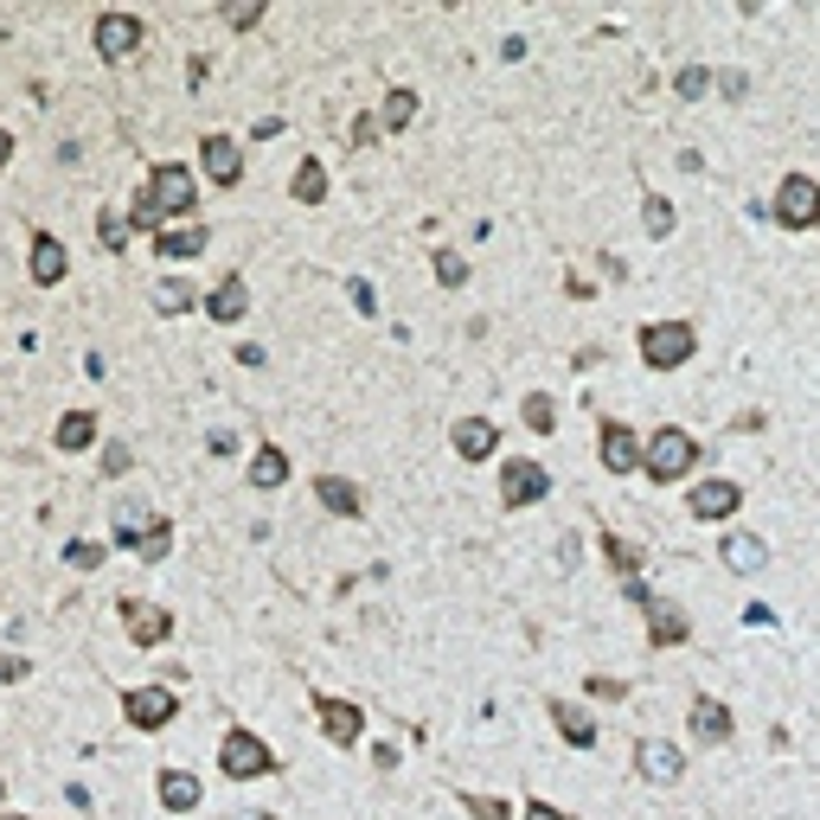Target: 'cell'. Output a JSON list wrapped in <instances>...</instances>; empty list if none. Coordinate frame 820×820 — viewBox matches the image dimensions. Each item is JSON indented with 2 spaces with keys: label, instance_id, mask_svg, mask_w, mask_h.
Masks as SVG:
<instances>
[{
  "label": "cell",
  "instance_id": "6da1fadb",
  "mask_svg": "<svg viewBox=\"0 0 820 820\" xmlns=\"http://www.w3.org/2000/svg\"><path fill=\"white\" fill-rule=\"evenodd\" d=\"M692 462H699V443H692V430H680V423L654 430V443L641 449V469H648V481H661V487L692 475Z\"/></svg>",
  "mask_w": 820,
  "mask_h": 820
},
{
  "label": "cell",
  "instance_id": "7a4b0ae2",
  "mask_svg": "<svg viewBox=\"0 0 820 820\" xmlns=\"http://www.w3.org/2000/svg\"><path fill=\"white\" fill-rule=\"evenodd\" d=\"M141 200L154 205L161 218H187V212L200 205V180H193V167H180V161H161V167L148 174Z\"/></svg>",
  "mask_w": 820,
  "mask_h": 820
},
{
  "label": "cell",
  "instance_id": "3957f363",
  "mask_svg": "<svg viewBox=\"0 0 820 820\" xmlns=\"http://www.w3.org/2000/svg\"><path fill=\"white\" fill-rule=\"evenodd\" d=\"M218 769H225L231 782H257V776H276V756H270V744H264L257 731L231 725L225 744H218Z\"/></svg>",
  "mask_w": 820,
  "mask_h": 820
},
{
  "label": "cell",
  "instance_id": "277c9868",
  "mask_svg": "<svg viewBox=\"0 0 820 820\" xmlns=\"http://www.w3.org/2000/svg\"><path fill=\"white\" fill-rule=\"evenodd\" d=\"M692 346H699L692 321H648V328H641V359H648L654 372L686 366V359H692Z\"/></svg>",
  "mask_w": 820,
  "mask_h": 820
},
{
  "label": "cell",
  "instance_id": "5b68a950",
  "mask_svg": "<svg viewBox=\"0 0 820 820\" xmlns=\"http://www.w3.org/2000/svg\"><path fill=\"white\" fill-rule=\"evenodd\" d=\"M776 225H789V231H815L820 225V180H808V174H789L782 187H776Z\"/></svg>",
  "mask_w": 820,
  "mask_h": 820
},
{
  "label": "cell",
  "instance_id": "8992f818",
  "mask_svg": "<svg viewBox=\"0 0 820 820\" xmlns=\"http://www.w3.org/2000/svg\"><path fill=\"white\" fill-rule=\"evenodd\" d=\"M123 718H129L136 731H161V725L180 718V699H174L167 686H129V692H123Z\"/></svg>",
  "mask_w": 820,
  "mask_h": 820
},
{
  "label": "cell",
  "instance_id": "52a82bcc",
  "mask_svg": "<svg viewBox=\"0 0 820 820\" xmlns=\"http://www.w3.org/2000/svg\"><path fill=\"white\" fill-rule=\"evenodd\" d=\"M308 705H315V718H321L328 744H341V751H353V744H359V731H366V712H359L353 699H334V692H315Z\"/></svg>",
  "mask_w": 820,
  "mask_h": 820
},
{
  "label": "cell",
  "instance_id": "ba28073f",
  "mask_svg": "<svg viewBox=\"0 0 820 820\" xmlns=\"http://www.w3.org/2000/svg\"><path fill=\"white\" fill-rule=\"evenodd\" d=\"M551 494V475L539 469V462H526V456H513L507 469H500V500L520 513V507H533V500H546Z\"/></svg>",
  "mask_w": 820,
  "mask_h": 820
},
{
  "label": "cell",
  "instance_id": "9c48e42d",
  "mask_svg": "<svg viewBox=\"0 0 820 820\" xmlns=\"http://www.w3.org/2000/svg\"><path fill=\"white\" fill-rule=\"evenodd\" d=\"M90 39H97V52H103V59H116V65H123V59H136V52H141L148 26H141L136 13H103Z\"/></svg>",
  "mask_w": 820,
  "mask_h": 820
},
{
  "label": "cell",
  "instance_id": "30bf717a",
  "mask_svg": "<svg viewBox=\"0 0 820 820\" xmlns=\"http://www.w3.org/2000/svg\"><path fill=\"white\" fill-rule=\"evenodd\" d=\"M635 769H641L654 789H674L686 776V756H680V744H667V738H641V744H635Z\"/></svg>",
  "mask_w": 820,
  "mask_h": 820
},
{
  "label": "cell",
  "instance_id": "8fae6325",
  "mask_svg": "<svg viewBox=\"0 0 820 820\" xmlns=\"http://www.w3.org/2000/svg\"><path fill=\"white\" fill-rule=\"evenodd\" d=\"M744 507V487L738 481H699L692 494H686V513L692 520H731Z\"/></svg>",
  "mask_w": 820,
  "mask_h": 820
},
{
  "label": "cell",
  "instance_id": "7c38bea8",
  "mask_svg": "<svg viewBox=\"0 0 820 820\" xmlns=\"http://www.w3.org/2000/svg\"><path fill=\"white\" fill-rule=\"evenodd\" d=\"M200 161H205V180H212V187H238V180H244V154H238L231 136H205Z\"/></svg>",
  "mask_w": 820,
  "mask_h": 820
},
{
  "label": "cell",
  "instance_id": "4fadbf2b",
  "mask_svg": "<svg viewBox=\"0 0 820 820\" xmlns=\"http://www.w3.org/2000/svg\"><path fill=\"white\" fill-rule=\"evenodd\" d=\"M154 795H161V808H167V815H193V808H200V776H193V769H161V776H154Z\"/></svg>",
  "mask_w": 820,
  "mask_h": 820
},
{
  "label": "cell",
  "instance_id": "5bb4252c",
  "mask_svg": "<svg viewBox=\"0 0 820 820\" xmlns=\"http://www.w3.org/2000/svg\"><path fill=\"white\" fill-rule=\"evenodd\" d=\"M731 731H738V725H731V705H718L712 692H699V699H692V738H699V744H731Z\"/></svg>",
  "mask_w": 820,
  "mask_h": 820
},
{
  "label": "cell",
  "instance_id": "9a60e30c",
  "mask_svg": "<svg viewBox=\"0 0 820 820\" xmlns=\"http://www.w3.org/2000/svg\"><path fill=\"white\" fill-rule=\"evenodd\" d=\"M315 500H321L328 513H341V520H359V513H366L359 481H346V475H315Z\"/></svg>",
  "mask_w": 820,
  "mask_h": 820
},
{
  "label": "cell",
  "instance_id": "2e32d148",
  "mask_svg": "<svg viewBox=\"0 0 820 820\" xmlns=\"http://www.w3.org/2000/svg\"><path fill=\"white\" fill-rule=\"evenodd\" d=\"M603 469L610 475H635L641 469V443H635L628 423H603Z\"/></svg>",
  "mask_w": 820,
  "mask_h": 820
},
{
  "label": "cell",
  "instance_id": "e0dca14e",
  "mask_svg": "<svg viewBox=\"0 0 820 820\" xmlns=\"http://www.w3.org/2000/svg\"><path fill=\"white\" fill-rule=\"evenodd\" d=\"M205 315H212V321H225V328H231V321H244V315H251V289H244V276H225V282L205 295Z\"/></svg>",
  "mask_w": 820,
  "mask_h": 820
},
{
  "label": "cell",
  "instance_id": "ac0fdd59",
  "mask_svg": "<svg viewBox=\"0 0 820 820\" xmlns=\"http://www.w3.org/2000/svg\"><path fill=\"white\" fill-rule=\"evenodd\" d=\"M494 449H500V430H494L487 417H462V423H456V456H462V462H487Z\"/></svg>",
  "mask_w": 820,
  "mask_h": 820
},
{
  "label": "cell",
  "instance_id": "d6986e66",
  "mask_svg": "<svg viewBox=\"0 0 820 820\" xmlns=\"http://www.w3.org/2000/svg\"><path fill=\"white\" fill-rule=\"evenodd\" d=\"M123 615H129V641H136V648H161V641L174 635V615H167V610H148V603H123Z\"/></svg>",
  "mask_w": 820,
  "mask_h": 820
},
{
  "label": "cell",
  "instance_id": "ffe728a7",
  "mask_svg": "<svg viewBox=\"0 0 820 820\" xmlns=\"http://www.w3.org/2000/svg\"><path fill=\"white\" fill-rule=\"evenodd\" d=\"M65 276H71L65 244H59L52 231H39V238H33V282H39V289H52V282H65Z\"/></svg>",
  "mask_w": 820,
  "mask_h": 820
},
{
  "label": "cell",
  "instance_id": "44dd1931",
  "mask_svg": "<svg viewBox=\"0 0 820 820\" xmlns=\"http://www.w3.org/2000/svg\"><path fill=\"white\" fill-rule=\"evenodd\" d=\"M718 558L738 571V577H756L763 564H769V546L756 539V533H725V546H718Z\"/></svg>",
  "mask_w": 820,
  "mask_h": 820
},
{
  "label": "cell",
  "instance_id": "7402d4cb",
  "mask_svg": "<svg viewBox=\"0 0 820 820\" xmlns=\"http://www.w3.org/2000/svg\"><path fill=\"white\" fill-rule=\"evenodd\" d=\"M686 635H692V622H686L680 603H648V641L654 648H680Z\"/></svg>",
  "mask_w": 820,
  "mask_h": 820
},
{
  "label": "cell",
  "instance_id": "603a6c76",
  "mask_svg": "<svg viewBox=\"0 0 820 820\" xmlns=\"http://www.w3.org/2000/svg\"><path fill=\"white\" fill-rule=\"evenodd\" d=\"M551 725H558V738H564V744H577V751H590V744H597V718H590L584 705L551 699Z\"/></svg>",
  "mask_w": 820,
  "mask_h": 820
},
{
  "label": "cell",
  "instance_id": "cb8c5ba5",
  "mask_svg": "<svg viewBox=\"0 0 820 820\" xmlns=\"http://www.w3.org/2000/svg\"><path fill=\"white\" fill-rule=\"evenodd\" d=\"M205 244H212V231H205V225H180V231H161V238H154V257L187 264V257H205Z\"/></svg>",
  "mask_w": 820,
  "mask_h": 820
},
{
  "label": "cell",
  "instance_id": "d4e9b609",
  "mask_svg": "<svg viewBox=\"0 0 820 820\" xmlns=\"http://www.w3.org/2000/svg\"><path fill=\"white\" fill-rule=\"evenodd\" d=\"M154 308H161V315H193V308H200V289L180 282V276H167V282H154Z\"/></svg>",
  "mask_w": 820,
  "mask_h": 820
},
{
  "label": "cell",
  "instance_id": "484cf974",
  "mask_svg": "<svg viewBox=\"0 0 820 820\" xmlns=\"http://www.w3.org/2000/svg\"><path fill=\"white\" fill-rule=\"evenodd\" d=\"M154 526H161V513H148V507H136V500H129V507H116V539H123V546L141 551V539H148Z\"/></svg>",
  "mask_w": 820,
  "mask_h": 820
},
{
  "label": "cell",
  "instance_id": "4316f807",
  "mask_svg": "<svg viewBox=\"0 0 820 820\" xmlns=\"http://www.w3.org/2000/svg\"><path fill=\"white\" fill-rule=\"evenodd\" d=\"M289 193H295V200H302V205H321V200H328V167H321V161L308 154V161L295 167V180H289Z\"/></svg>",
  "mask_w": 820,
  "mask_h": 820
},
{
  "label": "cell",
  "instance_id": "83f0119b",
  "mask_svg": "<svg viewBox=\"0 0 820 820\" xmlns=\"http://www.w3.org/2000/svg\"><path fill=\"white\" fill-rule=\"evenodd\" d=\"M289 481V456L276 449V443H264L257 456H251V487H282Z\"/></svg>",
  "mask_w": 820,
  "mask_h": 820
},
{
  "label": "cell",
  "instance_id": "f1b7e54d",
  "mask_svg": "<svg viewBox=\"0 0 820 820\" xmlns=\"http://www.w3.org/2000/svg\"><path fill=\"white\" fill-rule=\"evenodd\" d=\"M90 443H97V417H90V410H71L65 423H59V449L77 456V449H90Z\"/></svg>",
  "mask_w": 820,
  "mask_h": 820
},
{
  "label": "cell",
  "instance_id": "f546056e",
  "mask_svg": "<svg viewBox=\"0 0 820 820\" xmlns=\"http://www.w3.org/2000/svg\"><path fill=\"white\" fill-rule=\"evenodd\" d=\"M129 231H136V225H129L123 212H97V244H103L110 257H123V251H129Z\"/></svg>",
  "mask_w": 820,
  "mask_h": 820
},
{
  "label": "cell",
  "instance_id": "4dcf8cb0",
  "mask_svg": "<svg viewBox=\"0 0 820 820\" xmlns=\"http://www.w3.org/2000/svg\"><path fill=\"white\" fill-rule=\"evenodd\" d=\"M603 558H610L615 577H635V571H641V551L628 546V539H615V533H603Z\"/></svg>",
  "mask_w": 820,
  "mask_h": 820
},
{
  "label": "cell",
  "instance_id": "1f68e13d",
  "mask_svg": "<svg viewBox=\"0 0 820 820\" xmlns=\"http://www.w3.org/2000/svg\"><path fill=\"white\" fill-rule=\"evenodd\" d=\"M520 417H526V430H539V436H551V430H558V405H551L546 392H533V398L520 405Z\"/></svg>",
  "mask_w": 820,
  "mask_h": 820
},
{
  "label": "cell",
  "instance_id": "d6a6232c",
  "mask_svg": "<svg viewBox=\"0 0 820 820\" xmlns=\"http://www.w3.org/2000/svg\"><path fill=\"white\" fill-rule=\"evenodd\" d=\"M410 116H417V90H392V97H385V116H379V123H385V129H405Z\"/></svg>",
  "mask_w": 820,
  "mask_h": 820
},
{
  "label": "cell",
  "instance_id": "836d02e7",
  "mask_svg": "<svg viewBox=\"0 0 820 820\" xmlns=\"http://www.w3.org/2000/svg\"><path fill=\"white\" fill-rule=\"evenodd\" d=\"M436 282H443V289H462V282H469V257H462V251H436Z\"/></svg>",
  "mask_w": 820,
  "mask_h": 820
},
{
  "label": "cell",
  "instance_id": "e575fe53",
  "mask_svg": "<svg viewBox=\"0 0 820 820\" xmlns=\"http://www.w3.org/2000/svg\"><path fill=\"white\" fill-rule=\"evenodd\" d=\"M103 558H110V551L97 546V539H71V546H65V564H71V571H97Z\"/></svg>",
  "mask_w": 820,
  "mask_h": 820
},
{
  "label": "cell",
  "instance_id": "d590c367",
  "mask_svg": "<svg viewBox=\"0 0 820 820\" xmlns=\"http://www.w3.org/2000/svg\"><path fill=\"white\" fill-rule=\"evenodd\" d=\"M641 225H648V238H667L680 218H674V205H667V200H648V205H641Z\"/></svg>",
  "mask_w": 820,
  "mask_h": 820
},
{
  "label": "cell",
  "instance_id": "8d00e7d4",
  "mask_svg": "<svg viewBox=\"0 0 820 820\" xmlns=\"http://www.w3.org/2000/svg\"><path fill=\"white\" fill-rule=\"evenodd\" d=\"M462 815H475V820H513V808H507L500 795H462Z\"/></svg>",
  "mask_w": 820,
  "mask_h": 820
},
{
  "label": "cell",
  "instance_id": "74e56055",
  "mask_svg": "<svg viewBox=\"0 0 820 820\" xmlns=\"http://www.w3.org/2000/svg\"><path fill=\"white\" fill-rule=\"evenodd\" d=\"M167 551H174V526H167V520H161V526H154V533H148V539H141V564H161V558H167Z\"/></svg>",
  "mask_w": 820,
  "mask_h": 820
},
{
  "label": "cell",
  "instance_id": "f35d334b",
  "mask_svg": "<svg viewBox=\"0 0 820 820\" xmlns=\"http://www.w3.org/2000/svg\"><path fill=\"white\" fill-rule=\"evenodd\" d=\"M705 90H712V71H705V65H686V71H680V97L692 103V97H705Z\"/></svg>",
  "mask_w": 820,
  "mask_h": 820
},
{
  "label": "cell",
  "instance_id": "ab89813d",
  "mask_svg": "<svg viewBox=\"0 0 820 820\" xmlns=\"http://www.w3.org/2000/svg\"><path fill=\"white\" fill-rule=\"evenodd\" d=\"M346 136H353V148H372V141L385 136V123H379V116H353V129H346Z\"/></svg>",
  "mask_w": 820,
  "mask_h": 820
},
{
  "label": "cell",
  "instance_id": "60d3db41",
  "mask_svg": "<svg viewBox=\"0 0 820 820\" xmlns=\"http://www.w3.org/2000/svg\"><path fill=\"white\" fill-rule=\"evenodd\" d=\"M129 443H103V475H129Z\"/></svg>",
  "mask_w": 820,
  "mask_h": 820
},
{
  "label": "cell",
  "instance_id": "b9f144b4",
  "mask_svg": "<svg viewBox=\"0 0 820 820\" xmlns=\"http://www.w3.org/2000/svg\"><path fill=\"white\" fill-rule=\"evenodd\" d=\"M225 20H231V26H257V20H264V0H244V7H225Z\"/></svg>",
  "mask_w": 820,
  "mask_h": 820
},
{
  "label": "cell",
  "instance_id": "7bdbcfd3",
  "mask_svg": "<svg viewBox=\"0 0 820 820\" xmlns=\"http://www.w3.org/2000/svg\"><path fill=\"white\" fill-rule=\"evenodd\" d=\"M129 225H136V231H154V238H161V212H154L148 200H136V212H129Z\"/></svg>",
  "mask_w": 820,
  "mask_h": 820
},
{
  "label": "cell",
  "instance_id": "ee69618b",
  "mask_svg": "<svg viewBox=\"0 0 820 820\" xmlns=\"http://www.w3.org/2000/svg\"><path fill=\"white\" fill-rule=\"evenodd\" d=\"M590 692H597V699H628V686L610 680V674H590Z\"/></svg>",
  "mask_w": 820,
  "mask_h": 820
},
{
  "label": "cell",
  "instance_id": "f6af8a7d",
  "mask_svg": "<svg viewBox=\"0 0 820 820\" xmlns=\"http://www.w3.org/2000/svg\"><path fill=\"white\" fill-rule=\"evenodd\" d=\"M372 302H379V295H372V282H359V276H353V308H359V315H372Z\"/></svg>",
  "mask_w": 820,
  "mask_h": 820
},
{
  "label": "cell",
  "instance_id": "bcb514c9",
  "mask_svg": "<svg viewBox=\"0 0 820 820\" xmlns=\"http://www.w3.org/2000/svg\"><path fill=\"white\" fill-rule=\"evenodd\" d=\"M622 597H628V603H654V597H648V584H641V577H622Z\"/></svg>",
  "mask_w": 820,
  "mask_h": 820
},
{
  "label": "cell",
  "instance_id": "7dc6e473",
  "mask_svg": "<svg viewBox=\"0 0 820 820\" xmlns=\"http://www.w3.org/2000/svg\"><path fill=\"white\" fill-rule=\"evenodd\" d=\"M520 820H564V815H558L551 802H526V815H520Z\"/></svg>",
  "mask_w": 820,
  "mask_h": 820
},
{
  "label": "cell",
  "instance_id": "c3c4849f",
  "mask_svg": "<svg viewBox=\"0 0 820 820\" xmlns=\"http://www.w3.org/2000/svg\"><path fill=\"white\" fill-rule=\"evenodd\" d=\"M744 622H751V628H769L776 615H769V603H751V610H744Z\"/></svg>",
  "mask_w": 820,
  "mask_h": 820
},
{
  "label": "cell",
  "instance_id": "681fc988",
  "mask_svg": "<svg viewBox=\"0 0 820 820\" xmlns=\"http://www.w3.org/2000/svg\"><path fill=\"white\" fill-rule=\"evenodd\" d=\"M26 674H33L26 661H0V680H26Z\"/></svg>",
  "mask_w": 820,
  "mask_h": 820
},
{
  "label": "cell",
  "instance_id": "f907efd6",
  "mask_svg": "<svg viewBox=\"0 0 820 820\" xmlns=\"http://www.w3.org/2000/svg\"><path fill=\"white\" fill-rule=\"evenodd\" d=\"M7 161H13V136H7V129H0V167H7Z\"/></svg>",
  "mask_w": 820,
  "mask_h": 820
},
{
  "label": "cell",
  "instance_id": "816d5d0a",
  "mask_svg": "<svg viewBox=\"0 0 820 820\" xmlns=\"http://www.w3.org/2000/svg\"><path fill=\"white\" fill-rule=\"evenodd\" d=\"M238 820H276V815H238Z\"/></svg>",
  "mask_w": 820,
  "mask_h": 820
},
{
  "label": "cell",
  "instance_id": "f5cc1de1",
  "mask_svg": "<svg viewBox=\"0 0 820 820\" xmlns=\"http://www.w3.org/2000/svg\"><path fill=\"white\" fill-rule=\"evenodd\" d=\"M0 820H26V815H0Z\"/></svg>",
  "mask_w": 820,
  "mask_h": 820
}]
</instances>
